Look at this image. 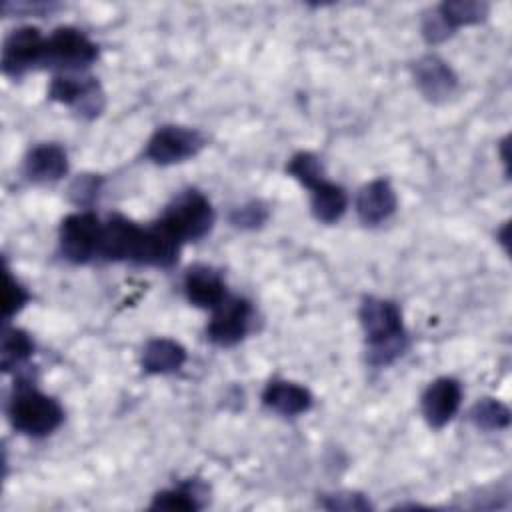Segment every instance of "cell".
Listing matches in <instances>:
<instances>
[{
  "label": "cell",
  "mask_w": 512,
  "mask_h": 512,
  "mask_svg": "<svg viewBox=\"0 0 512 512\" xmlns=\"http://www.w3.org/2000/svg\"><path fill=\"white\" fill-rule=\"evenodd\" d=\"M360 324L370 346V362L386 366L396 360L406 344L402 316L394 302L366 298L360 306Z\"/></svg>",
  "instance_id": "cell-1"
},
{
  "label": "cell",
  "mask_w": 512,
  "mask_h": 512,
  "mask_svg": "<svg viewBox=\"0 0 512 512\" xmlns=\"http://www.w3.org/2000/svg\"><path fill=\"white\" fill-rule=\"evenodd\" d=\"M8 418L26 436H46L62 424L64 410L54 398L28 384H20L8 404Z\"/></svg>",
  "instance_id": "cell-2"
},
{
  "label": "cell",
  "mask_w": 512,
  "mask_h": 512,
  "mask_svg": "<svg viewBox=\"0 0 512 512\" xmlns=\"http://www.w3.org/2000/svg\"><path fill=\"white\" fill-rule=\"evenodd\" d=\"M160 222L180 240H198L210 232L214 224V210L204 194L186 190L172 200Z\"/></svg>",
  "instance_id": "cell-3"
},
{
  "label": "cell",
  "mask_w": 512,
  "mask_h": 512,
  "mask_svg": "<svg viewBox=\"0 0 512 512\" xmlns=\"http://www.w3.org/2000/svg\"><path fill=\"white\" fill-rule=\"evenodd\" d=\"M98 56L94 42L76 28H58L46 38L44 58L48 66L64 70H80L90 66Z\"/></svg>",
  "instance_id": "cell-4"
},
{
  "label": "cell",
  "mask_w": 512,
  "mask_h": 512,
  "mask_svg": "<svg viewBox=\"0 0 512 512\" xmlns=\"http://www.w3.org/2000/svg\"><path fill=\"white\" fill-rule=\"evenodd\" d=\"M102 224L92 212H76L62 220L60 250L76 264L88 262L100 250Z\"/></svg>",
  "instance_id": "cell-5"
},
{
  "label": "cell",
  "mask_w": 512,
  "mask_h": 512,
  "mask_svg": "<svg viewBox=\"0 0 512 512\" xmlns=\"http://www.w3.org/2000/svg\"><path fill=\"white\" fill-rule=\"evenodd\" d=\"M204 146V136L186 126L158 128L146 146V158L156 164H174L198 154Z\"/></svg>",
  "instance_id": "cell-6"
},
{
  "label": "cell",
  "mask_w": 512,
  "mask_h": 512,
  "mask_svg": "<svg viewBox=\"0 0 512 512\" xmlns=\"http://www.w3.org/2000/svg\"><path fill=\"white\" fill-rule=\"evenodd\" d=\"M252 318V306L248 300L238 296H226L212 314V320L208 324V338L218 346H234L238 344L248 328Z\"/></svg>",
  "instance_id": "cell-7"
},
{
  "label": "cell",
  "mask_w": 512,
  "mask_h": 512,
  "mask_svg": "<svg viewBox=\"0 0 512 512\" xmlns=\"http://www.w3.org/2000/svg\"><path fill=\"white\" fill-rule=\"evenodd\" d=\"M46 38L34 26L12 30L2 46V70L8 76H22L28 68L42 62Z\"/></svg>",
  "instance_id": "cell-8"
},
{
  "label": "cell",
  "mask_w": 512,
  "mask_h": 512,
  "mask_svg": "<svg viewBox=\"0 0 512 512\" xmlns=\"http://www.w3.org/2000/svg\"><path fill=\"white\" fill-rule=\"evenodd\" d=\"M180 240L158 220L148 228H138L134 248H132V262L168 268L178 260Z\"/></svg>",
  "instance_id": "cell-9"
},
{
  "label": "cell",
  "mask_w": 512,
  "mask_h": 512,
  "mask_svg": "<svg viewBox=\"0 0 512 512\" xmlns=\"http://www.w3.org/2000/svg\"><path fill=\"white\" fill-rule=\"evenodd\" d=\"M50 98L74 106L84 116H98L104 108V92L94 78L56 76L48 90Z\"/></svg>",
  "instance_id": "cell-10"
},
{
  "label": "cell",
  "mask_w": 512,
  "mask_h": 512,
  "mask_svg": "<svg viewBox=\"0 0 512 512\" xmlns=\"http://www.w3.org/2000/svg\"><path fill=\"white\" fill-rule=\"evenodd\" d=\"M460 400V384L454 378H438L422 394V414L432 428H442L458 412Z\"/></svg>",
  "instance_id": "cell-11"
},
{
  "label": "cell",
  "mask_w": 512,
  "mask_h": 512,
  "mask_svg": "<svg viewBox=\"0 0 512 512\" xmlns=\"http://www.w3.org/2000/svg\"><path fill=\"white\" fill-rule=\"evenodd\" d=\"M396 210V194L388 180H372L368 182L356 198V212L362 224L376 226L392 216Z\"/></svg>",
  "instance_id": "cell-12"
},
{
  "label": "cell",
  "mask_w": 512,
  "mask_h": 512,
  "mask_svg": "<svg viewBox=\"0 0 512 512\" xmlns=\"http://www.w3.org/2000/svg\"><path fill=\"white\" fill-rule=\"evenodd\" d=\"M184 292L194 306L210 310H214L226 298V288L220 274L204 264L192 266L186 272Z\"/></svg>",
  "instance_id": "cell-13"
},
{
  "label": "cell",
  "mask_w": 512,
  "mask_h": 512,
  "mask_svg": "<svg viewBox=\"0 0 512 512\" xmlns=\"http://www.w3.org/2000/svg\"><path fill=\"white\" fill-rule=\"evenodd\" d=\"M414 78L428 100H444L456 88V76L446 62L436 56H424L414 66Z\"/></svg>",
  "instance_id": "cell-14"
},
{
  "label": "cell",
  "mask_w": 512,
  "mask_h": 512,
  "mask_svg": "<svg viewBox=\"0 0 512 512\" xmlns=\"http://www.w3.org/2000/svg\"><path fill=\"white\" fill-rule=\"evenodd\" d=\"M24 170L32 182H56L68 170L66 152L58 144H40L28 152Z\"/></svg>",
  "instance_id": "cell-15"
},
{
  "label": "cell",
  "mask_w": 512,
  "mask_h": 512,
  "mask_svg": "<svg viewBox=\"0 0 512 512\" xmlns=\"http://www.w3.org/2000/svg\"><path fill=\"white\" fill-rule=\"evenodd\" d=\"M262 400L270 410L282 416H298L312 406L310 392L304 386L288 380H272L264 388Z\"/></svg>",
  "instance_id": "cell-16"
},
{
  "label": "cell",
  "mask_w": 512,
  "mask_h": 512,
  "mask_svg": "<svg viewBox=\"0 0 512 512\" xmlns=\"http://www.w3.org/2000/svg\"><path fill=\"white\" fill-rule=\"evenodd\" d=\"M138 228V224L124 216H112L102 226L98 254L104 256L106 260H130Z\"/></svg>",
  "instance_id": "cell-17"
},
{
  "label": "cell",
  "mask_w": 512,
  "mask_h": 512,
  "mask_svg": "<svg viewBox=\"0 0 512 512\" xmlns=\"http://www.w3.org/2000/svg\"><path fill=\"white\" fill-rule=\"evenodd\" d=\"M186 362V350L170 338H154L142 350V370L148 374H172Z\"/></svg>",
  "instance_id": "cell-18"
},
{
  "label": "cell",
  "mask_w": 512,
  "mask_h": 512,
  "mask_svg": "<svg viewBox=\"0 0 512 512\" xmlns=\"http://www.w3.org/2000/svg\"><path fill=\"white\" fill-rule=\"evenodd\" d=\"M310 192H312V214L318 222L332 224L344 214L346 194L340 186H336L324 178L318 184H314L310 188Z\"/></svg>",
  "instance_id": "cell-19"
},
{
  "label": "cell",
  "mask_w": 512,
  "mask_h": 512,
  "mask_svg": "<svg viewBox=\"0 0 512 512\" xmlns=\"http://www.w3.org/2000/svg\"><path fill=\"white\" fill-rule=\"evenodd\" d=\"M34 350L30 336L18 328H6L2 336V370L8 372L20 366Z\"/></svg>",
  "instance_id": "cell-20"
},
{
  "label": "cell",
  "mask_w": 512,
  "mask_h": 512,
  "mask_svg": "<svg viewBox=\"0 0 512 512\" xmlns=\"http://www.w3.org/2000/svg\"><path fill=\"white\" fill-rule=\"evenodd\" d=\"M438 12L444 16V20L450 24V28L456 30L462 24H476V22L484 20L488 14V4L468 2V0L442 2L438 6Z\"/></svg>",
  "instance_id": "cell-21"
},
{
  "label": "cell",
  "mask_w": 512,
  "mask_h": 512,
  "mask_svg": "<svg viewBox=\"0 0 512 512\" xmlns=\"http://www.w3.org/2000/svg\"><path fill=\"white\" fill-rule=\"evenodd\" d=\"M472 422L482 430H502L510 424V410L494 398H482L470 412Z\"/></svg>",
  "instance_id": "cell-22"
},
{
  "label": "cell",
  "mask_w": 512,
  "mask_h": 512,
  "mask_svg": "<svg viewBox=\"0 0 512 512\" xmlns=\"http://www.w3.org/2000/svg\"><path fill=\"white\" fill-rule=\"evenodd\" d=\"M288 174L292 178H296L302 186H306L308 190L318 184L320 180H324L322 174V164L318 160V156H314L312 152H298L290 158L288 166H286Z\"/></svg>",
  "instance_id": "cell-23"
},
{
  "label": "cell",
  "mask_w": 512,
  "mask_h": 512,
  "mask_svg": "<svg viewBox=\"0 0 512 512\" xmlns=\"http://www.w3.org/2000/svg\"><path fill=\"white\" fill-rule=\"evenodd\" d=\"M152 510H198L200 502L194 490L172 488L158 492L150 504Z\"/></svg>",
  "instance_id": "cell-24"
},
{
  "label": "cell",
  "mask_w": 512,
  "mask_h": 512,
  "mask_svg": "<svg viewBox=\"0 0 512 512\" xmlns=\"http://www.w3.org/2000/svg\"><path fill=\"white\" fill-rule=\"evenodd\" d=\"M26 302H28V292L10 276V272H4V304H2L4 318L8 320L10 316H14L18 310H22Z\"/></svg>",
  "instance_id": "cell-25"
},
{
  "label": "cell",
  "mask_w": 512,
  "mask_h": 512,
  "mask_svg": "<svg viewBox=\"0 0 512 512\" xmlns=\"http://www.w3.org/2000/svg\"><path fill=\"white\" fill-rule=\"evenodd\" d=\"M454 30L450 28V24L444 20V16L436 10L428 12L422 20V34L424 38L430 42V44H436V42H442L446 40Z\"/></svg>",
  "instance_id": "cell-26"
},
{
  "label": "cell",
  "mask_w": 512,
  "mask_h": 512,
  "mask_svg": "<svg viewBox=\"0 0 512 512\" xmlns=\"http://www.w3.org/2000/svg\"><path fill=\"white\" fill-rule=\"evenodd\" d=\"M266 216H268L266 208L258 202H252V204H246V206L234 210L232 224L242 226V228H256L266 220Z\"/></svg>",
  "instance_id": "cell-27"
},
{
  "label": "cell",
  "mask_w": 512,
  "mask_h": 512,
  "mask_svg": "<svg viewBox=\"0 0 512 512\" xmlns=\"http://www.w3.org/2000/svg\"><path fill=\"white\" fill-rule=\"evenodd\" d=\"M98 178L94 176H80L78 180H74V184L70 186V198L76 202V204H88L96 192H98Z\"/></svg>",
  "instance_id": "cell-28"
},
{
  "label": "cell",
  "mask_w": 512,
  "mask_h": 512,
  "mask_svg": "<svg viewBox=\"0 0 512 512\" xmlns=\"http://www.w3.org/2000/svg\"><path fill=\"white\" fill-rule=\"evenodd\" d=\"M324 506L330 510H366L370 504L358 494H332L326 496Z\"/></svg>",
  "instance_id": "cell-29"
}]
</instances>
